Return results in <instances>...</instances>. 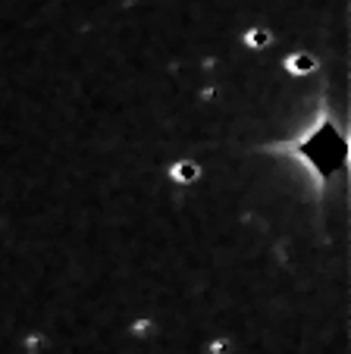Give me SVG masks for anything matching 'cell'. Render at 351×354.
Returning <instances> with one entry per match:
<instances>
[{
  "label": "cell",
  "mask_w": 351,
  "mask_h": 354,
  "mask_svg": "<svg viewBox=\"0 0 351 354\" xmlns=\"http://www.w3.org/2000/svg\"><path fill=\"white\" fill-rule=\"evenodd\" d=\"M166 176H170V182H176L179 188H192V185H198L201 182L204 167H201V160H195V157H179V160L170 163Z\"/></svg>",
  "instance_id": "obj_1"
},
{
  "label": "cell",
  "mask_w": 351,
  "mask_h": 354,
  "mask_svg": "<svg viewBox=\"0 0 351 354\" xmlns=\"http://www.w3.org/2000/svg\"><path fill=\"white\" fill-rule=\"evenodd\" d=\"M320 69V60L311 54V50H291L282 60V73L291 75V79H301V75H314Z\"/></svg>",
  "instance_id": "obj_2"
},
{
  "label": "cell",
  "mask_w": 351,
  "mask_h": 354,
  "mask_svg": "<svg viewBox=\"0 0 351 354\" xmlns=\"http://www.w3.org/2000/svg\"><path fill=\"white\" fill-rule=\"evenodd\" d=\"M126 335L132 342H138V345H147V342H154L160 335V323L154 320L151 314H138L135 320H129V329Z\"/></svg>",
  "instance_id": "obj_3"
},
{
  "label": "cell",
  "mask_w": 351,
  "mask_h": 354,
  "mask_svg": "<svg viewBox=\"0 0 351 354\" xmlns=\"http://www.w3.org/2000/svg\"><path fill=\"white\" fill-rule=\"evenodd\" d=\"M273 41H276V35H273L270 26H251L248 32H242V44H245V50H254V54L270 50Z\"/></svg>",
  "instance_id": "obj_4"
},
{
  "label": "cell",
  "mask_w": 351,
  "mask_h": 354,
  "mask_svg": "<svg viewBox=\"0 0 351 354\" xmlns=\"http://www.w3.org/2000/svg\"><path fill=\"white\" fill-rule=\"evenodd\" d=\"M201 354H235V339L226 333H217V335H210V339H204Z\"/></svg>",
  "instance_id": "obj_5"
},
{
  "label": "cell",
  "mask_w": 351,
  "mask_h": 354,
  "mask_svg": "<svg viewBox=\"0 0 351 354\" xmlns=\"http://www.w3.org/2000/svg\"><path fill=\"white\" fill-rule=\"evenodd\" d=\"M0 229H3V220H0Z\"/></svg>",
  "instance_id": "obj_6"
}]
</instances>
